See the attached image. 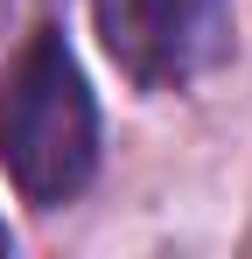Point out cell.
I'll return each mask as SVG.
<instances>
[{
	"instance_id": "1",
	"label": "cell",
	"mask_w": 252,
	"mask_h": 259,
	"mask_svg": "<svg viewBox=\"0 0 252 259\" xmlns=\"http://www.w3.org/2000/svg\"><path fill=\"white\" fill-rule=\"evenodd\" d=\"M0 161L35 210L70 203L98 168V98L56 28H35L0 77Z\"/></svg>"
},
{
	"instance_id": "2",
	"label": "cell",
	"mask_w": 252,
	"mask_h": 259,
	"mask_svg": "<svg viewBox=\"0 0 252 259\" xmlns=\"http://www.w3.org/2000/svg\"><path fill=\"white\" fill-rule=\"evenodd\" d=\"M91 21L140 91H182L231 56V0H91Z\"/></svg>"
},
{
	"instance_id": "3",
	"label": "cell",
	"mask_w": 252,
	"mask_h": 259,
	"mask_svg": "<svg viewBox=\"0 0 252 259\" xmlns=\"http://www.w3.org/2000/svg\"><path fill=\"white\" fill-rule=\"evenodd\" d=\"M0 252H14V238H7V224H0Z\"/></svg>"
}]
</instances>
